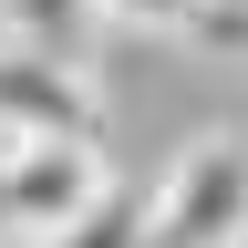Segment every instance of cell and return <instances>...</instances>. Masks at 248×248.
<instances>
[{
	"label": "cell",
	"instance_id": "8992f818",
	"mask_svg": "<svg viewBox=\"0 0 248 248\" xmlns=\"http://www.w3.org/2000/svg\"><path fill=\"white\" fill-rule=\"evenodd\" d=\"M238 248H248V238H238Z\"/></svg>",
	"mask_w": 248,
	"mask_h": 248
},
{
	"label": "cell",
	"instance_id": "5b68a950",
	"mask_svg": "<svg viewBox=\"0 0 248 248\" xmlns=\"http://www.w3.org/2000/svg\"><path fill=\"white\" fill-rule=\"evenodd\" d=\"M52 248H145V197H135V186H104Z\"/></svg>",
	"mask_w": 248,
	"mask_h": 248
},
{
	"label": "cell",
	"instance_id": "7a4b0ae2",
	"mask_svg": "<svg viewBox=\"0 0 248 248\" xmlns=\"http://www.w3.org/2000/svg\"><path fill=\"white\" fill-rule=\"evenodd\" d=\"M104 186H114V176H104V145L0 135V248H52Z\"/></svg>",
	"mask_w": 248,
	"mask_h": 248
},
{
	"label": "cell",
	"instance_id": "277c9868",
	"mask_svg": "<svg viewBox=\"0 0 248 248\" xmlns=\"http://www.w3.org/2000/svg\"><path fill=\"white\" fill-rule=\"evenodd\" d=\"M93 21H104V0H0V42L52 52V62H83L93 52Z\"/></svg>",
	"mask_w": 248,
	"mask_h": 248
},
{
	"label": "cell",
	"instance_id": "3957f363",
	"mask_svg": "<svg viewBox=\"0 0 248 248\" xmlns=\"http://www.w3.org/2000/svg\"><path fill=\"white\" fill-rule=\"evenodd\" d=\"M0 135H42V145H104V93L83 62L0 42Z\"/></svg>",
	"mask_w": 248,
	"mask_h": 248
},
{
	"label": "cell",
	"instance_id": "6da1fadb",
	"mask_svg": "<svg viewBox=\"0 0 248 248\" xmlns=\"http://www.w3.org/2000/svg\"><path fill=\"white\" fill-rule=\"evenodd\" d=\"M248 238V124L197 135L145 197V248H238Z\"/></svg>",
	"mask_w": 248,
	"mask_h": 248
}]
</instances>
